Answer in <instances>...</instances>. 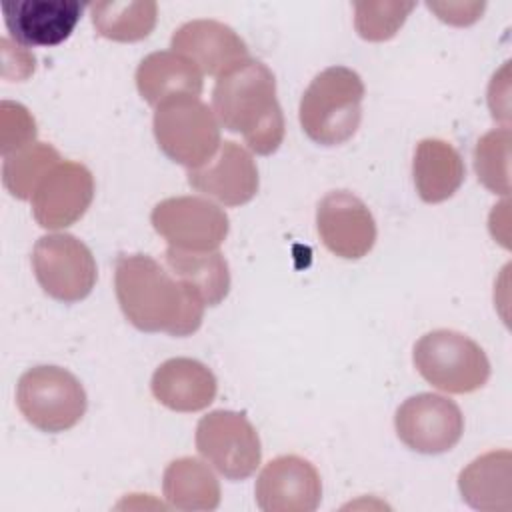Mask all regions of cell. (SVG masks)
Masks as SVG:
<instances>
[{"instance_id":"6da1fadb","label":"cell","mask_w":512,"mask_h":512,"mask_svg":"<svg viewBox=\"0 0 512 512\" xmlns=\"http://www.w3.org/2000/svg\"><path fill=\"white\" fill-rule=\"evenodd\" d=\"M114 288L122 314L142 332L188 336L204 318V300L146 254H120Z\"/></svg>"},{"instance_id":"7a4b0ae2","label":"cell","mask_w":512,"mask_h":512,"mask_svg":"<svg viewBox=\"0 0 512 512\" xmlns=\"http://www.w3.org/2000/svg\"><path fill=\"white\" fill-rule=\"evenodd\" d=\"M212 110L218 122L226 130L242 134L256 154H272L284 140L276 78L260 60L248 56L218 76L212 90Z\"/></svg>"},{"instance_id":"3957f363","label":"cell","mask_w":512,"mask_h":512,"mask_svg":"<svg viewBox=\"0 0 512 512\" xmlns=\"http://www.w3.org/2000/svg\"><path fill=\"white\" fill-rule=\"evenodd\" d=\"M364 82L346 66H330L314 76L300 98L298 118L310 140L336 146L350 140L362 120Z\"/></svg>"},{"instance_id":"277c9868","label":"cell","mask_w":512,"mask_h":512,"mask_svg":"<svg viewBox=\"0 0 512 512\" xmlns=\"http://www.w3.org/2000/svg\"><path fill=\"white\" fill-rule=\"evenodd\" d=\"M414 366L434 388L448 394H468L490 378L486 352L462 332L432 330L414 344Z\"/></svg>"},{"instance_id":"5b68a950","label":"cell","mask_w":512,"mask_h":512,"mask_svg":"<svg viewBox=\"0 0 512 512\" xmlns=\"http://www.w3.org/2000/svg\"><path fill=\"white\" fill-rule=\"evenodd\" d=\"M152 126L160 150L188 170L208 164L222 144L214 110L196 96H176L158 104Z\"/></svg>"},{"instance_id":"8992f818","label":"cell","mask_w":512,"mask_h":512,"mask_svg":"<svg viewBox=\"0 0 512 512\" xmlns=\"http://www.w3.org/2000/svg\"><path fill=\"white\" fill-rule=\"evenodd\" d=\"M16 404L34 428L54 434L76 426L88 400L80 380L66 368L34 366L18 380Z\"/></svg>"},{"instance_id":"52a82bcc","label":"cell","mask_w":512,"mask_h":512,"mask_svg":"<svg viewBox=\"0 0 512 512\" xmlns=\"http://www.w3.org/2000/svg\"><path fill=\"white\" fill-rule=\"evenodd\" d=\"M32 270L42 290L60 302L84 300L98 278L90 248L72 234L40 236L32 248Z\"/></svg>"},{"instance_id":"ba28073f","label":"cell","mask_w":512,"mask_h":512,"mask_svg":"<svg viewBox=\"0 0 512 512\" xmlns=\"http://www.w3.org/2000/svg\"><path fill=\"white\" fill-rule=\"evenodd\" d=\"M196 448L228 480H244L262 458L260 436L242 412L214 410L196 426Z\"/></svg>"},{"instance_id":"9c48e42d","label":"cell","mask_w":512,"mask_h":512,"mask_svg":"<svg viewBox=\"0 0 512 512\" xmlns=\"http://www.w3.org/2000/svg\"><path fill=\"white\" fill-rule=\"evenodd\" d=\"M150 222L172 248L188 252L216 250L230 228L226 212L200 196H174L158 202Z\"/></svg>"},{"instance_id":"30bf717a","label":"cell","mask_w":512,"mask_h":512,"mask_svg":"<svg viewBox=\"0 0 512 512\" xmlns=\"http://www.w3.org/2000/svg\"><path fill=\"white\" fill-rule=\"evenodd\" d=\"M398 438L414 452L442 454L452 450L464 432L456 402L440 394H416L404 400L394 416Z\"/></svg>"},{"instance_id":"8fae6325","label":"cell","mask_w":512,"mask_h":512,"mask_svg":"<svg viewBox=\"0 0 512 512\" xmlns=\"http://www.w3.org/2000/svg\"><path fill=\"white\" fill-rule=\"evenodd\" d=\"M94 198L92 172L74 160L58 162L32 194V216L48 230L78 222Z\"/></svg>"},{"instance_id":"7c38bea8","label":"cell","mask_w":512,"mask_h":512,"mask_svg":"<svg viewBox=\"0 0 512 512\" xmlns=\"http://www.w3.org/2000/svg\"><path fill=\"white\" fill-rule=\"evenodd\" d=\"M254 496L264 512H312L322 498V480L310 460L284 454L262 468Z\"/></svg>"},{"instance_id":"4fadbf2b","label":"cell","mask_w":512,"mask_h":512,"mask_svg":"<svg viewBox=\"0 0 512 512\" xmlns=\"http://www.w3.org/2000/svg\"><path fill=\"white\" fill-rule=\"evenodd\" d=\"M316 228L324 246L346 260L366 256L376 242V222L368 206L346 190L328 192L316 208Z\"/></svg>"},{"instance_id":"5bb4252c","label":"cell","mask_w":512,"mask_h":512,"mask_svg":"<svg viewBox=\"0 0 512 512\" xmlns=\"http://www.w3.org/2000/svg\"><path fill=\"white\" fill-rule=\"evenodd\" d=\"M188 184L224 206H240L258 192V168L244 146L224 140L208 164L188 170Z\"/></svg>"},{"instance_id":"9a60e30c","label":"cell","mask_w":512,"mask_h":512,"mask_svg":"<svg viewBox=\"0 0 512 512\" xmlns=\"http://www.w3.org/2000/svg\"><path fill=\"white\" fill-rule=\"evenodd\" d=\"M84 6L74 0H10L2 4L4 24L16 44L56 46L76 28Z\"/></svg>"},{"instance_id":"2e32d148","label":"cell","mask_w":512,"mask_h":512,"mask_svg":"<svg viewBox=\"0 0 512 512\" xmlns=\"http://www.w3.org/2000/svg\"><path fill=\"white\" fill-rule=\"evenodd\" d=\"M170 48L194 62L202 74L216 78L248 58V46L234 28L208 18L190 20L176 28Z\"/></svg>"},{"instance_id":"e0dca14e","label":"cell","mask_w":512,"mask_h":512,"mask_svg":"<svg viewBox=\"0 0 512 512\" xmlns=\"http://www.w3.org/2000/svg\"><path fill=\"white\" fill-rule=\"evenodd\" d=\"M154 398L176 412L208 408L218 392L212 370L194 358H170L162 362L150 382Z\"/></svg>"},{"instance_id":"ac0fdd59","label":"cell","mask_w":512,"mask_h":512,"mask_svg":"<svg viewBox=\"0 0 512 512\" xmlns=\"http://www.w3.org/2000/svg\"><path fill=\"white\" fill-rule=\"evenodd\" d=\"M202 72L194 62L174 50H160L148 54L136 68V88L140 96L158 106L176 96H200Z\"/></svg>"},{"instance_id":"d6986e66","label":"cell","mask_w":512,"mask_h":512,"mask_svg":"<svg viewBox=\"0 0 512 512\" xmlns=\"http://www.w3.org/2000/svg\"><path fill=\"white\" fill-rule=\"evenodd\" d=\"M510 468V450H492L474 458L458 476V488L464 502L482 512H510Z\"/></svg>"},{"instance_id":"ffe728a7","label":"cell","mask_w":512,"mask_h":512,"mask_svg":"<svg viewBox=\"0 0 512 512\" xmlns=\"http://www.w3.org/2000/svg\"><path fill=\"white\" fill-rule=\"evenodd\" d=\"M412 176L418 196L428 204H438L454 196L462 186L466 168L458 150L440 138H424L418 142Z\"/></svg>"},{"instance_id":"44dd1931","label":"cell","mask_w":512,"mask_h":512,"mask_svg":"<svg viewBox=\"0 0 512 512\" xmlns=\"http://www.w3.org/2000/svg\"><path fill=\"white\" fill-rule=\"evenodd\" d=\"M162 492L176 510H216L220 504L218 478L202 460L192 456L176 458L166 466Z\"/></svg>"},{"instance_id":"7402d4cb","label":"cell","mask_w":512,"mask_h":512,"mask_svg":"<svg viewBox=\"0 0 512 512\" xmlns=\"http://www.w3.org/2000/svg\"><path fill=\"white\" fill-rule=\"evenodd\" d=\"M164 260L168 270L196 290L206 306H216L226 298L230 290V270L218 250L188 252L168 246Z\"/></svg>"},{"instance_id":"603a6c76","label":"cell","mask_w":512,"mask_h":512,"mask_svg":"<svg viewBox=\"0 0 512 512\" xmlns=\"http://www.w3.org/2000/svg\"><path fill=\"white\" fill-rule=\"evenodd\" d=\"M90 16L96 32L116 42H136L146 38L158 18V4L144 2H94Z\"/></svg>"},{"instance_id":"cb8c5ba5","label":"cell","mask_w":512,"mask_h":512,"mask_svg":"<svg viewBox=\"0 0 512 512\" xmlns=\"http://www.w3.org/2000/svg\"><path fill=\"white\" fill-rule=\"evenodd\" d=\"M62 162L58 150L46 142H32L8 156L2 162V182L6 190L20 198H32L44 176Z\"/></svg>"},{"instance_id":"d4e9b609","label":"cell","mask_w":512,"mask_h":512,"mask_svg":"<svg viewBox=\"0 0 512 512\" xmlns=\"http://www.w3.org/2000/svg\"><path fill=\"white\" fill-rule=\"evenodd\" d=\"M510 128H494L486 132L474 148V170L484 188L506 196L510 192Z\"/></svg>"},{"instance_id":"484cf974","label":"cell","mask_w":512,"mask_h":512,"mask_svg":"<svg viewBox=\"0 0 512 512\" xmlns=\"http://www.w3.org/2000/svg\"><path fill=\"white\" fill-rule=\"evenodd\" d=\"M414 6V2H356V32L370 42L388 40L400 30Z\"/></svg>"},{"instance_id":"4316f807","label":"cell","mask_w":512,"mask_h":512,"mask_svg":"<svg viewBox=\"0 0 512 512\" xmlns=\"http://www.w3.org/2000/svg\"><path fill=\"white\" fill-rule=\"evenodd\" d=\"M0 112H2V128H0L2 156H8V154L34 142L36 122H34L32 114L22 104L2 102Z\"/></svg>"},{"instance_id":"83f0119b","label":"cell","mask_w":512,"mask_h":512,"mask_svg":"<svg viewBox=\"0 0 512 512\" xmlns=\"http://www.w3.org/2000/svg\"><path fill=\"white\" fill-rule=\"evenodd\" d=\"M428 8L448 24L468 26L480 18L484 2H428Z\"/></svg>"}]
</instances>
